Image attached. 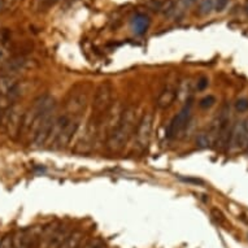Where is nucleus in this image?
I'll use <instances>...</instances> for the list:
<instances>
[{
	"label": "nucleus",
	"instance_id": "nucleus-20",
	"mask_svg": "<svg viewBox=\"0 0 248 248\" xmlns=\"http://www.w3.org/2000/svg\"><path fill=\"white\" fill-rule=\"evenodd\" d=\"M205 87H208V78L202 77L199 81H198V90H199V91H203V90H205Z\"/></svg>",
	"mask_w": 248,
	"mask_h": 248
},
{
	"label": "nucleus",
	"instance_id": "nucleus-4",
	"mask_svg": "<svg viewBox=\"0 0 248 248\" xmlns=\"http://www.w3.org/2000/svg\"><path fill=\"white\" fill-rule=\"evenodd\" d=\"M228 147L232 152L244 151L248 148V118L238 122L232 127L229 135Z\"/></svg>",
	"mask_w": 248,
	"mask_h": 248
},
{
	"label": "nucleus",
	"instance_id": "nucleus-14",
	"mask_svg": "<svg viewBox=\"0 0 248 248\" xmlns=\"http://www.w3.org/2000/svg\"><path fill=\"white\" fill-rule=\"evenodd\" d=\"M211 138H209V135L208 133H200L198 135V138H196V144L200 147V148H205L211 144Z\"/></svg>",
	"mask_w": 248,
	"mask_h": 248
},
{
	"label": "nucleus",
	"instance_id": "nucleus-21",
	"mask_svg": "<svg viewBox=\"0 0 248 248\" xmlns=\"http://www.w3.org/2000/svg\"><path fill=\"white\" fill-rule=\"evenodd\" d=\"M59 0H42V3L45 5H52L55 4V3H57Z\"/></svg>",
	"mask_w": 248,
	"mask_h": 248
},
{
	"label": "nucleus",
	"instance_id": "nucleus-9",
	"mask_svg": "<svg viewBox=\"0 0 248 248\" xmlns=\"http://www.w3.org/2000/svg\"><path fill=\"white\" fill-rule=\"evenodd\" d=\"M22 126V116H20V112L16 109H11V113L7 116L5 120V127L11 134H16Z\"/></svg>",
	"mask_w": 248,
	"mask_h": 248
},
{
	"label": "nucleus",
	"instance_id": "nucleus-3",
	"mask_svg": "<svg viewBox=\"0 0 248 248\" xmlns=\"http://www.w3.org/2000/svg\"><path fill=\"white\" fill-rule=\"evenodd\" d=\"M113 86L109 82H104L99 86L95 91L94 99H93V109L96 114L106 113L107 110L112 107L113 100Z\"/></svg>",
	"mask_w": 248,
	"mask_h": 248
},
{
	"label": "nucleus",
	"instance_id": "nucleus-5",
	"mask_svg": "<svg viewBox=\"0 0 248 248\" xmlns=\"http://www.w3.org/2000/svg\"><path fill=\"white\" fill-rule=\"evenodd\" d=\"M191 100H188V104H186L182 109L179 110V113H177L174 117L171 118V121L169 122L167 130H165L168 138H174V137H177V134H179L181 131L185 130V127L187 126L190 116H191Z\"/></svg>",
	"mask_w": 248,
	"mask_h": 248
},
{
	"label": "nucleus",
	"instance_id": "nucleus-19",
	"mask_svg": "<svg viewBox=\"0 0 248 248\" xmlns=\"http://www.w3.org/2000/svg\"><path fill=\"white\" fill-rule=\"evenodd\" d=\"M195 1L196 0H178L177 7H178V8H188V7L194 4Z\"/></svg>",
	"mask_w": 248,
	"mask_h": 248
},
{
	"label": "nucleus",
	"instance_id": "nucleus-23",
	"mask_svg": "<svg viewBox=\"0 0 248 248\" xmlns=\"http://www.w3.org/2000/svg\"><path fill=\"white\" fill-rule=\"evenodd\" d=\"M3 0H0V9H3Z\"/></svg>",
	"mask_w": 248,
	"mask_h": 248
},
{
	"label": "nucleus",
	"instance_id": "nucleus-15",
	"mask_svg": "<svg viewBox=\"0 0 248 248\" xmlns=\"http://www.w3.org/2000/svg\"><path fill=\"white\" fill-rule=\"evenodd\" d=\"M235 109L240 113H243V112H247L248 110V99L246 98H242V99H238L235 103Z\"/></svg>",
	"mask_w": 248,
	"mask_h": 248
},
{
	"label": "nucleus",
	"instance_id": "nucleus-18",
	"mask_svg": "<svg viewBox=\"0 0 248 248\" xmlns=\"http://www.w3.org/2000/svg\"><path fill=\"white\" fill-rule=\"evenodd\" d=\"M0 248H13V238L4 236L0 242Z\"/></svg>",
	"mask_w": 248,
	"mask_h": 248
},
{
	"label": "nucleus",
	"instance_id": "nucleus-2",
	"mask_svg": "<svg viewBox=\"0 0 248 248\" xmlns=\"http://www.w3.org/2000/svg\"><path fill=\"white\" fill-rule=\"evenodd\" d=\"M135 124V109L134 108H129V109L124 110L122 117L117 126L114 127L113 130L108 134L107 139V147L110 151H118L121 150L122 147L125 146L127 139L130 137V133L133 130Z\"/></svg>",
	"mask_w": 248,
	"mask_h": 248
},
{
	"label": "nucleus",
	"instance_id": "nucleus-10",
	"mask_svg": "<svg viewBox=\"0 0 248 248\" xmlns=\"http://www.w3.org/2000/svg\"><path fill=\"white\" fill-rule=\"evenodd\" d=\"M150 28V18L146 16V15H137V16L131 20V29L135 34L138 35H142L148 30Z\"/></svg>",
	"mask_w": 248,
	"mask_h": 248
},
{
	"label": "nucleus",
	"instance_id": "nucleus-16",
	"mask_svg": "<svg viewBox=\"0 0 248 248\" xmlns=\"http://www.w3.org/2000/svg\"><path fill=\"white\" fill-rule=\"evenodd\" d=\"M215 103H216L215 96H213V95H208V96H205V98H203L202 100H200L199 106L202 107V108H211Z\"/></svg>",
	"mask_w": 248,
	"mask_h": 248
},
{
	"label": "nucleus",
	"instance_id": "nucleus-13",
	"mask_svg": "<svg viewBox=\"0 0 248 248\" xmlns=\"http://www.w3.org/2000/svg\"><path fill=\"white\" fill-rule=\"evenodd\" d=\"M190 91H191V82L190 81H183L179 87L177 89V98H186L188 94H190Z\"/></svg>",
	"mask_w": 248,
	"mask_h": 248
},
{
	"label": "nucleus",
	"instance_id": "nucleus-22",
	"mask_svg": "<svg viewBox=\"0 0 248 248\" xmlns=\"http://www.w3.org/2000/svg\"><path fill=\"white\" fill-rule=\"evenodd\" d=\"M4 56H5L4 48H1V47H0V60H3V59H4Z\"/></svg>",
	"mask_w": 248,
	"mask_h": 248
},
{
	"label": "nucleus",
	"instance_id": "nucleus-6",
	"mask_svg": "<svg viewBox=\"0 0 248 248\" xmlns=\"http://www.w3.org/2000/svg\"><path fill=\"white\" fill-rule=\"evenodd\" d=\"M152 126H154V116L151 113H146L139 120L138 125H137V131H135V143L140 150H144L150 142Z\"/></svg>",
	"mask_w": 248,
	"mask_h": 248
},
{
	"label": "nucleus",
	"instance_id": "nucleus-7",
	"mask_svg": "<svg viewBox=\"0 0 248 248\" xmlns=\"http://www.w3.org/2000/svg\"><path fill=\"white\" fill-rule=\"evenodd\" d=\"M86 103H87V93L83 91V89L74 90L73 93H70L69 98L66 99V110H68V113L77 116L85 109Z\"/></svg>",
	"mask_w": 248,
	"mask_h": 248
},
{
	"label": "nucleus",
	"instance_id": "nucleus-1",
	"mask_svg": "<svg viewBox=\"0 0 248 248\" xmlns=\"http://www.w3.org/2000/svg\"><path fill=\"white\" fill-rule=\"evenodd\" d=\"M78 130V120L69 118V116H60L55 118L49 140H52L53 150H62L70 143Z\"/></svg>",
	"mask_w": 248,
	"mask_h": 248
},
{
	"label": "nucleus",
	"instance_id": "nucleus-8",
	"mask_svg": "<svg viewBox=\"0 0 248 248\" xmlns=\"http://www.w3.org/2000/svg\"><path fill=\"white\" fill-rule=\"evenodd\" d=\"M177 99V89L174 87H167L161 91L157 99V107L160 109H167L175 102Z\"/></svg>",
	"mask_w": 248,
	"mask_h": 248
},
{
	"label": "nucleus",
	"instance_id": "nucleus-17",
	"mask_svg": "<svg viewBox=\"0 0 248 248\" xmlns=\"http://www.w3.org/2000/svg\"><path fill=\"white\" fill-rule=\"evenodd\" d=\"M83 248H104V243H103V240L100 239L90 240V242H87V243L83 246Z\"/></svg>",
	"mask_w": 248,
	"mask_h": 248
},
{
	"label": "nucleus",
	"instance_id": "nucleus-12",
	"mask_svg": "<svg viewBox=\"0 0 248 248\" xmlns=\"http://www.w3.org/2000/svg\"><path fill=\"white\" fill-rule=\"evenodd\" d=\"M215 9V0H202L199 4V13L200 15H209Z\"/></svg>",
	"mask_w": 248,
	"mask_h": 248
},
{
	"label": "nucleus",
	"instance_id": "nucleus-11",
	"mask_svg": "<svg viewBox=\"0 0 248 248\" xmlns=\"http://www.w3.org/2000/svg\"><path fill=\"white\" fill-rule=\"evenodd\" d=\"M82 239H83V232L76 230V232L68 234L65 240L61 243L59 248H79Z\"/></svg>",
	"mask_w": 248,
	"mask_h": 248
}]
</instances>
